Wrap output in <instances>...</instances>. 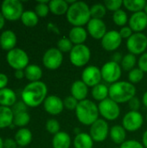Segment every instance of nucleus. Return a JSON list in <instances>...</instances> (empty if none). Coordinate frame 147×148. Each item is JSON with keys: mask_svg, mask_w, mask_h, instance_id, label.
I'll return each instance as SVG.
<instances>
[{"mask_svg": "<svg viewBox=\"0 0 147 148\" xmlns=\"http://www.w3.org/2000/svg\"><path fill=\"white\" fill-rule=\"evenodd\" d=\"M145 73L139 68H135L133 69H132L129 74H128V79H129V82L133 83V85L136 83H139V82H141L144 78Z\"/></svg>", "mask_w": 147, "mask_h": 148, "instance_id": "nucleus-38", "label": "nucleus"}, {"mask_svg": "<svg viewBox=\"0 0 147 148\" xmlns=\"http://www.w3.org/2000/svg\"><path fill=\"white\" fill-rule=\"evenodd\" d=\"M30 121V115L27 112L20 113L14 115V120H13V124L16 127H25Z\"/></svg>", "mask_w": 147, "mask_h": 148, "instance_id": "nucleus-36", "label": "nucleus"}, {"mask_svg": "<svg viewBox=\"0 0 147 148\" xmlns=\"http://www.w3.org/2000/svg\"><path fill=\"white\" fill-rule=\"evenodd\" d=\"M91 18L102 19L107 14V8L104 3H94L90 7Z\"/></svg>", "mask_w": 147, "mask_h": 148, "instance_id": "nucleus-34", "label": "nucleus"}, {"mask_svg": "<svg viewBox=\"0 0 147 148\" xmlns=\"http://www.w3.org/2000/svg\"><path fill=\"white\" fill-rule=\"evenodd\" d=\"M81 81L88 88H94V86L100 84L102 81L101 69L94 65L86 67L81 73Z\"/></svg>", "mask_w": 147, "mask_h": 148, "instance_id": "nucleus-14", "label": "nucleus"}, {"mask_svg": "<svg viewBox=\"0 0 147 148\" xmlns=\"http://www.w3.org/2000/svg\"><path fill=\"white\" fill-rule=\"evenodd\" d=\"M128 26L133 33H141L147 29V15L143 11L133 13L128 21Z\"/></svg>", "mask_w": 147, "mask_h": 148, "instance_id": "nucleus-18", "label": "nucleus"}, {"mask_svg": "<svg viewBox=\"0 0 147 148\" xmlns=\"http://www.w3.org/2000/svg\"><path fill=\"white\" fill-rule=\"evenodd\" d=\"M88 35V33L84 27H73L68 33V38L74 45H81L84 44Z\"/></svg>", "mask_w": 147, "mask_h": 148, "instance_id": "nucleus-21", "label": "nucleus"}, {"mask_svg": "<svg viewBox=\"0 0 147 148\" xmlns=\"http://www.w3.org/2000/svg\"><path fill=\"white\" fill-rule=\"evenodd\" d=\"M146 121H147V114H146Z\"/></svg>", "mask_w": 147, "mask_h": 148, "instance_id": "nucleus-58", "label": "nucleus"}, {"mask_svg": "<svg viewBox=\"0 0 147 148\" xmlns=\"http://www.w3.org/2000/svg\"><path fill=\"white\" fill-rule=\"evenodd\" d=\"M91 94L95 101L101 102L109 98V87H107L106 84L100 83L94 86V88H92Z\"/></svg>", "mask_w": 147, "mask_h": 148, "instance_id": "nucleus-29", "label": "nucleus"}, {"mask_svg": "<svg viewBox=\"0 0 147 148\" xmlns=\"http://www.w3.org/2000/svg\"><path fill=\"white\" fill-rule=\"evenodd\" d=\"M18 148H23V147H18Z\"/></svg>", "mask_w": 147, "mask_h": 148, "instance_id": "nucleus-59", "label": "nucleus"}, {"mask_svg": "<svg viewBox=\"0 0 147 148\" xmlns=\"http://www.w3.org/2000/svg\"><path fill=\"white\" fill-rule=\"evenodd\" d=\"M6 60L8 64L14 69H24L28 67L29 58L28 54L22 49L15 48L7 53Z\"/></svg>", "mask_w": 147, "mask_h": 148, "instance_id": "nucleus-7", "label": "nucleus"}, {"mask_svg": "<svg viewBox=\"0 0 147 148\" xmlns=\"http://www.w3.org/2000/svg\"><path fill=\"white\" fill-rule=\"evenodd\" d=\"M60 123L55 119H49L46 122V130L53 135H55L60 132Z\"/></svg>", "mask_w": 147, "mask_h": 148, "instance_id": "nucleus-40", "label": "nucleus"}, {"mask_svg": "<svg viewBox=\"0 0 147 148\" xmlns=\"http://www.w3.org/2000/svg\"><path fill=\"white\" fill-rule=\"evenodd\" d=\"M8 82H9V80H8L7 75L5 74L0 73V90L6 88Z\"/></svg>", "mask_w": 147, "mask_h": 148, "instance_id": "nucleus-49", "label": "nucleus"}, {"mask_svg": "<svg viewBox=\"0 0 147 148\" xmlns=\"http://www.w3.org/2000/svg\"><path fill=\"white\" fill-rule=\"evenodd\" d=\"M136 96L135 86L125 81H119L109 87V98L118 104L128 102Z\"/></svg>", "mask_w": 147, "mask_h": 148, "instance_id": "nucleus-3", "label": "nucleus"}, {"mask_svg": "<svg viewBox=\"0 0 147 148\" xmlns=\"http://www.w3.org/2000/svg\"><path fill=\"white\" fill-rule=\"evenodd\" d=\"M17 37L14 31L7 29L4 30L0 35V46L3 50H7L8 52L13 49L16 44Z\"/></svg>", "mask_w": 147, "mask_h": 148, "instance_id": "nucleus-19", "label": "nucleus"}, {"mask_svg": "<svg viewBox=\"0 0 147 148\" xmlns=\"http://www.w3.org/2000/svg\"><path fill=\"white\" fill-rule=\"evenodd\" d=\"M3 147L4 148H17V144L15 140V139H10V138H8L4 140V143H3Z\"/></svg>", "mask_w": 147, "mask_h": 148, "instance_id": "nucleus-48", "label": "nucleus"}, {"mask_svg": "<svg viewBox=\"0 0 147 148\" xmlns=\"http://www.w3.org/2000/svg\"><path fill=\"white\" fill-rule=\"evenodd\" d=\"M101 47L107 51H115L122 43V37L117 30H109L101 40Z\"/></svg>", "mask_w": 147, "mask_h": 148, "instance_id": "nucleus-15", "label": "nucleus"}, {"mask_svg": "<svg viewBox=\"0 0 147 148\" xmlns=\"http://www.w3.org/2000/svg\"><path fill=\"white\" fill-rule=\"evenodd\" d=\"M49 1H38L36 7H35V12L39 17H45L48 16L49 10Z\"/></svg>", "mask_w": 147, "mask_h": 148, "instance_id": "nucleus-37", "label": "nucleus"}, {"mask_svg": "<svg viewBox=\"0 0 147 148\" xmlns=\"http://www.w3.org/2000/svg\"><path fill=\"white\" fill-rule=\"evenodd\" d=\"M144 12H145V13L147 15V3H146V7H145V9H144Z\"/></svg>", "mask_w": 147, "mask_h": 148, "instance_id": "nucleus-57", "label": "nucleus"}, {"mask_svg": "<svg viewBox=\"0 0 147 148\" xmlns=\"http://www.w3.org/2000/svg\"><path fill=\"white\" fill-rule=\"evenodd\" d=\"M5 18L3 17V14L1 13V11H0V30L3 28V26H4V23H5Z\"/></svg>", "mask_w": 147, "mask_h": 148, "instance_id": "nucleus-54", "label": "nucleus"}, {"mask_svg": "<svg viewBox=\"0 0 147 148\" xmlns=\"http://www.w3.org/2000/svg\"><path fill=\"white\" fill-rule=\"evenodd\" d=\"M113 21L117 26H120L122 28L124 26H126V23H128L129 19H128L126 12L124 10L120 9V10L113 12Z\"/></svg>", "mask_w": 147, "mask_h": 148, "instance_id": "nucleus-35", "label": "nucleus"}, {"mask_svg": "<svg viewBox=\"0 0 147 148\" xmlns=\"http://www.w3.org/2000/svg\"><path fill=\"white\" fill-rule=\"evenodd\" d=\"M104 5L107 10L115 12L120 10L123 6V0H106L104 2Z\"/></svg>", "mask_w": 147, "mask_h": 148, "instance_id": "nucleus-41", "label": "nucleus"}, {"mask_svg": "<svg viewBox=\"0 0 147 148\" xmlns=\"http://www.w3.org/2000/svg\"><path fill=\"white\" fill-rule=\"evenodd\" d=\"M144 124V117L139 111H129L122 119V127L126 132H136Z\"/></svg>", "mask_w": 147, "mask_h": 148, "instance_id": "nucleus-12", "label": "nucleus"}, {"mask_svg": "<svg viewBox=\"0 0 147 148\" xmlns=\"http://www.w3.org/2000/svg\"><path fill=\"white\" fill-rule=\"evenodd\" d=\"M75 111V115L78 121L85 126H91L99 119L98 105L90 100L79 101Z\"/></svg>", "mask_w": 147, "mask_h": 148, "instance_id": "nucleus-4", "label": "nucleus"}, {"mask_svg": "<svg viewBox=\"0 0 147 148\" xmlns=\"http://www.w3.org/2000/svg\"><path fill=\"white\" fill-rule=\"evenodd\" d=\"M146 5L145 0H123V6L133 13L143 11Z\"/></svg>", "mask_w": 147, "mask_h": 148, "instance_id": "nucleus-31", "label": "nucleus"}, {"mask_svg": "<svg viewBox=\"0 0 147 148\" xmlns=\"http://www.w3.org/2000/svg\"><path fill=\"white\" fill-rule=\"evenodd\" d=\"M21 21L27 27H34L38 23L39 16L33 10H25L21 16Z\"/></svg>", "mask_w": 147, "mask_h": 148, "instance_id": "nucleus-32", "label": "nucleus"}, {"mask_svg": "<svg viewBox=\"0 0 147 148\" xmlns=\"http://www.w3.org/2000/svg\"><path fill=\"white\" fill-rule=\"evenodd\" d=\"M128 106H129L131 111H139V109L141 107V102L139 100V98H137L135 96L128 101Z\"/></svg>", "mask_w": 147, "mask_h": 148, "instance_id": "nucleus-46", "label": "nucleus"}, {"mask_svg": "<svg viewBox=\"0 0 147 148\" xmlns=\"http://www.w3.org/2000/svg\"><path fill=\"white\" fill-rule=\"evenodd\" d=\"M138 62L136 56L128 53L123 56V59L120 63V67L123 70L125 71H131L132 69H135V65Z\"/></svg>", "mask_w": 147, "mask_h": 148, "instance_id": "nucleus-33", "label": "nucleus"}, {"mask_svg": "<svg viewBox=\"0 0 147 148\" xmlns=\"http://www.w3.org/2000/svg\"><path fill=\"white\" fill-rule=\"evenodd\" d=\"M139 69H140L144 73H147V52L142 54L138 60Z\"/></svg>", "mask_w": 147, "mask_h": 148, "instance_id": "nucleus-45", "label": "nucleus"}, {"mask_svg": "<svg viewBox=\"0 0 147 148\" xmlns=\"http://www.w3.org/2000/svg\"><path fill=\"white\" fill-rule=\"evenodd\" d=\"M47 28H48V29H49V31H51V32H53V33H55V34H57V35L60 34V29H59V28H58L55 23H49L48 25H47Z\"/></svg>", "mask_w": 147, "mask_h": 148, "instance_id": "nucleus-51", "label": "nucleus"}, {"mask_svg": "<svg viewBox=\"0 0 147 148\" xmlns=\"http://www.w3.org/2000/svg\"><path fill=\"white\" fill-rule=\"evenodd\" d=\"M99 113L106 121H115L120 114V108L117 102L107 98L98 104Z\"/></svg>", "mask_w": 147, "mask_h": 148, "instance_id": "nucleus-8", "label": "nucleus"}, {"mask_svg": "<svg viewBox=\"0 0 147 148\" xmlns=\"http://www.w3.org/2000/svg\"><path fill=\"white\" fill-rule=\"evenodd\" d=\"M68 22L73 27H83L87 25L91 19L90 7L88 3L82 1H75L69 5L66 14Z\"/></svg>", "mask_w": 147, "mask_h": 148, "instance_id": "nucleus-2", "label": "nucleus"}, {"mask_svg": "<svg viewBox=\"0 0 147 148\" xmlns=\"http://www.w3.org/2000/svg\"><path fill=\"white\" fill-rule=\"evenodd\" d=\"M120 148H145L143 144L135 140H126L123 144L120 146Z\"/></svg>", "mask_w": 147, "mask_h": 148, "instance_id": "nucleus-43", "label": "nucleus"}, {"mask_svg": "<svg viewBox=\"0 0 147 148\" xmlns=\"http://www.w3.org/2000/svg\"><path fill=\"white\" fill-rule=\"evenodd\" d=\"M123 56L121 53L120 52H115L113 56H112V61L114 62H117V63H121V61L123 59Z\"/></svg>", "mask_w": 147, "mask_h": 148, "instance_id": "nucleus-50", "label": "nucleus"}, {"mask_svg": "<svg viewBox=\"0 0 147 148\" xmlns=\"http://www.w3.org/2000/svg\"><path fill=\"white\" fill-rule=\"evenodd\" d=\"M43 108L48 114L51 115H58L63 111V101L57 95H49L43 102Z\"/></svg>", "mask_w": 147, "mask_h": 148, "instance_id": "nucleus-17", "label": "nucleus"}, {"mask_svg": "<svg viewBox=\"0 0 147 148\" xmlns=\"http://www.w3.org/2000/svg\"><path fill=\"white\" fill-rule=\"evenodd\" d=\"M91 59V50L86 44L74 45L69 53L70 62L77 67L81 68L86 66Z\"/></svg>", "mask_w": 147, "mask_h": 148, "instance_id": "nucleus-5", "label": "nucleus"}, {"mask_svg": "<svg viewBox=\"0 0 147 148\" xmlns=\"http://www.w3.org/2000/svg\"><path fill=\"white\" fill-rule=\"evenodd\" d=\"M109 126L106 120L98 119L90 126L89 134L94 142H103L107 140L109 134Z\"/></svg>", "mask_w": 147, "mask_h": 148, "instance_id": "nucleus-11", "label": "nucleus"}, {"mask_svg": "<svg viewBox=\"0 0 147 148\" xmlns=\"http://www.w3.org/2000/svg\"><path fill=\"white\" fill-rule=\"evenodd\" d=\"M79 101L74 98L72 95L67 96L64 100H63V104H64V108H67L68 110H75L77 108Z\"/></svg>", "mask_w": 147, "mask_h": 148, "instance_id": "nucleus-42", "label": "nucleus"}, {"mask_svg": "<svg viewBox=\"0 0 147 148\" xmlns=\"http://www.w3.org/2000/svg\"><path fill=\"white\" fill-rule=\"evenodd\" d=\"M14 114L10 108L0 106V129L10 127L13 124Z\"/></svg>", "mask_w": 147, "mask_h": 148, "instance_id": "nucleus-28", "label": "nucleus"}, {"mask_svg": "<svg viewBox=\"0 0 147 148\" xmlns=\"http://www.w3.org/2000/svg\"><path fill=\"white\" fill-rule=\"evenodd\" d=\"M15 140L20 147H25L29 146L32 141V133L26 127L20 128L15 134Z\"/></svg>", "mask_w": 147, "mask_h": 148, "instance_id": "nucleus-24", "label": "nucleus"}, {"mask_svg": "<svg viewBox=\"0 0 147 148\" xmlns=\"http://www.w3.org/2000/svg\"><path fill=\"white\" fill-rule=\"evenodd\" d=\"M109 135L112 141L117 145L123 144L126 140V131L122 125H115L110 128Z\"/></svg>", "mask_w": 147, "mask_h": 148, "instance_id": "nucleus-23", "label": "nucleus"}, {"mask_svg": "<svg viewBox=\"0 0 147 148\" xmlns=\"http://www.w3.org/2000/svg\"><path fill=\"white\" fill-rule=\"evenodd\" d=\"M1 13L9 21L14 22L21 19L23 13V3L19 0H4L1 4Z\"/></svg>", "mask_w": 147, "mask_h": 148, "instance_id": "nucleus-6", "label": "nucleus"}, {"mask_svg": "<svg viewBox=\"0 0 147 148\" xmlns=\"http://www.w3.org/2000/svg\"><path fill=\"white\" fill-rule=\"evenodd\" d=\"M70 91L71 95L74 98H75L78 101H81L87 99L88 95V87L81 80H77L73 82Z\"/></svg>", "mask_w": 147, "mask_h": 148, "instance_id": "nucleus-20", "label": "nucleus"}, {"mask_svg": "<svg viewBox=\"0 0 147 148\" xmlns=\"http://www.w3.org/2000/svg\"><path fill=\"white\" fill-rule=\"evenodd\" d=\"M16 102V93L8 88L0 90V106L10 108L13 107Z\"/></svg>", "mask_w": 147, "mask_h": 148, "instance_id": "nucleus-22", "label": "nucleus"}, {"mask_svg": "<svg viewBox=\"0 0 147 148\" xmlns=\"http://www.w3.org/2000/svg\"><path fill=\"white\" fill-rule=\"evenodd\" d=\"M3 143H4V141H3V139L0 137V148H4V147H3Z\"/></svg>", "mask_w": 147, "mask_h": 148, "instance_id": "nucleus-56", "label": "nucleus"}, {"mask_svg": "<svg viewBox=\"0 0 147 148\" xmlns=\"http://www.w3.org/2000/svg\"><path fill=\"white\" fill-rule=\"evenodd\" d=\"M48 95L47 85L42 82H30L22 92V100L29 108H36L44 102Z\"/></svg>", "mask_w": 147, "mask_h": 148, "instance_id": "nucleus-1", "label": "nucleus"}, {"mask_svg": "<svg viewBox=\"0 0 147 148\" xmlns=\"http://www.w3.org/2000/svg\"><path fill=\"white\" fill-rule=\"evenodd\" d=\"M120 34V36L122 37V39H128L132 36V35L133 34V31L132 30V29L129 26H124L120 29V30L119 31Z\"/></svg>", "mask_w": 147, "mask_h": 148, "instance_id": "nucleus-47", "label": "nucleus"}, {"mask_svg": "<svg viewBox=\"0 0 147 148\" xmlns=\"http://www.w3.org/2000/svg\"><path fill=\"white\" fill-rule=\"evenodd\" d=\"M53 148H70L71 138L66 132L60 131L52 139Z\"/></svg>", "mask_w": 147, "mask_h": 148, "instance_id": "nucleus-25", "label": "nucleus"}, {"mask_svg": "<svg viewBox=\"0 0 147 148\" xmlns=\"http://www.w3.org/2000/svg\"><path fill=\"white\" fill-rule=\"evenodd\" d=\"M126 48L129 53L138 56L146 52L147 49V36L144 33H133L126 40Z\"/></svg>", "mask_w": 147, "mask_h": 148, "instance_id": "nucleus-9", "label": "nucleus"}, {"mask_svg": "<svg viewBox=\"0 0 147 148\" xmlns=\"http://www.w3.org/2000/svg\"><path fill=\"white\" fill-rule=\"evenodd\" d=\"M63 62V55L57 48L49 49L42 56V63L44 67L49 70L59 69Z\"/></svg>", "mask_w": 147, "mask_h": 148, "instance_id": "nucleus-13", "label": "nucleus"}, {"mask_svg": "<svg viewBox=\"0 0 147 148\" xmlns=\"http://www.w3.org/2000/svg\"><path fill=\"white\" fill-rule=\"evenodd\" d=\"M24 76H25L24 70H23V69H18V70H16V71H15V77H16V79L21 80V79H23Z\"/></svg>", "mask_w": 147, "mask_h": 148, "instance_id": "nucleus-52", "label": "nucleus"}, {"mask_svg": "<svg viewBox=\"0 0 147 148\" xmlns=\"http://www.w3.org/2000/svg\"><path fill=\"white\" fill-rule=\"evenodd\" d=\"M94 142V141L93 140L89 134L80 133L75 135L73 145L75 148H93Z\"/></svg>", "mask_w": 147, "mask_h": 148, "instance_id": "nucleus-27", "label": "nucleus"}, {"mask_svg": "<svg viewBox=\"0 0 147 148\" xmlns=\"http://www.w3.org/2000/svg\"><path fill=\"white\" fill-rule=\"evenodd\" d=\"M26 110H27V106L23 101L16 102V104L12 107V112H13L14 115L17 114H20V113L26 112Z\"/></svg>", "mask_w": 147, "mask_h": 148, "instance_id": "nucleus-44", "label": "nucleus"}, {"mask_svg": "<svg viewBox=\"0 0 147 148\" xmlns=\"http://www.w3.org/2000/svg\"><path fill=\"white\" fill-rule=\"evenodd\" d=\"M142 103L144 104V106L147 108V90L144 93L143 96H142Z\"/></svg>", "mask_w": 147, "mask_h": 148, "instance_id": "nucleus-55", "label": "nucleus"}, {"mask_svg": "<svg viewBox=\"0 0 147 148\" xmlns=\"http://www.w3.org/2000/svg\"><path fill=\"white\" fill-rule=\"evenodd\" d=\"M25 77L30 82H39L42 76V69L36 64H29L24 69Z\"/></svg>", "mask_w": 147, "mask_h": 148, "instance_id": "nucleus-30", "label": "nucleus"}, {"mask_svg": "<svg viewBox=\"0 0 147 148\" xmlns=\"http://www.w3.org/2000/svg\"><path fill=\"white\" fill-rule=\"evenodd\" d=\"M102 80L107 83L113 84L119 82L122 75V69L120 64L109 61L106 62L101 69Z\"/></svg>", "mask_w": 147, "mask_h": 148, "instance_id": "nucleus-10", "label": "nucleus"}, {"mask_svg": "<svg viewBox=\"0 0 147 148\" xmlns=\"http://www.w3.org/2000/svg\"><path fill=\"white\" fill-rule=\"evenodd\" d=\"M49 7L52 14L55 16H62L67 14L69 4L65 0H51L49 3Z\"/></svg>", "mask_w": 147, "mask_h": 148, "instance_id": "nucleus-26", "label": "nucleus"}, {"mask_svg": "<svg viewBox=\"0 0 147 148\" xmlns=\"http://www.w3.org/2000/svg\"><path fill=\"white\" fill-rule=\"evenodd\" d=\"M74 44L68 37H62L57 42V49L62 53H68L72 50Z\"/></svg>", "mask_w": 147, "mask_h": 148, "instance_id": "nucleus-39", "label": "nucleus"}, {"mask_svg": "<svg viewBox=\"0 0 147 148\" xmlns=\"http://www.w3.org/2000/svg\"><path fill=\"white\" fill-rule=\"evenodd\" d=\"M87 31L94 39L101 40L107 32V25L102 19L91 18L87 24Z\"/></svg>", "mask_w": 147, "mask_h": 148, "instance_id": "nucleus-16", "label": "nucleus"}, {"mask_svg": "<svg viewBox=\"0 0 147 148\" xmlns=\"http://www.w3.org/2000/svg\"><path fill=\"white\" fill-rule=\"evenodd\" d=\"M142 144H143L144 147L147 148V130L143 134V136H142Z\"/></svg>", "mask_w": 147, "mask_h": 148, "instance_id": "nucleus-53", "label": "nucleus"}]
</instances>
